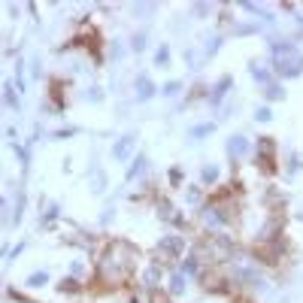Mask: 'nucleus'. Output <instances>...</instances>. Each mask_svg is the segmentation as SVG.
<instances>
[{"instance_id":"f257e3e1","label":"nucleus","mask_w":303,"mask_h":303,"mask_svg":"<svg viewBox=\"0 0 303 303\" xmlns=\"http://www.w3.org/2000/svg\"><path fill=\"white\" fill-rule=\"evenodd\" d=\"M137 261H140L137 246L125 243V240L109 243L103 249L100 261H97V285H103V288H122L134 276Z\"/></svg>"},{"instance_id":"f03ea898","label":"nucleus","mask_w":303,"mask_h":303,"mask_svg":"<svg viewBox=\"0 0 303 303\" xmlns=\"http://www.w3.org/2000/svg\"><path fill=\"white\" fill-rule=\"evenodd\" d=\"M273 67L279 76L294 79V76L303 73V52L294 43H279V46H273Z\"/></svg>"},{"instance_id":"7ed1b4c3","label":"nucleus","mask_w":303,"mask_h":303,"mask_svg":"<svg viewBox=\"0 0 303 303\" xmlns=\"http://www.w3.org/2000/svg\"><path fill=\"white\" fill-rule=\"evenodd\" d=\"M258 167L264 173H276V140L273 137H261L258 143Z\"/></svg>"},{"instance_id":"20e7f679","label":"nucleus","mask_w":303,"mask_h":303,"mask_svg":"<svg viewBox=\"0 0 303 303\" xmlns=\"http://www.w3.org/2000/svg\"><path fill=\"white\" fill-rule=\"evenodd\" d=\"M282 249H285V240H282V237H279V240H261V243L255 246V255H258L264 264H279Z\"/></svg>"},{"instance_id":"39448f33","label":"nucleus","mask_w":303,"mask_h":303,"mask_svg":"<svg viewBox=\"0 0 303 303\" xmlns=\"http://www.w3.org/2000/svg\"><path fill=\"white\" fill-rule=\"evenodd\" d=\"M73 46H85L88 52H94V61H100V33H97V30H88V33L73 36Z\"/></svg>"},{"instance_id":"423d86ee","label":"nucleus","mask_w":303,"mask_h":303,"mask_svg":"<svg viewBox=\"0 0 303 303\" xmlns=\"http://www.w3.org/2000/svg\"><path fill=\"white\" fill-rule=\"evenodd\" d=\"M200 285H203L206 291H215V294H218V291H227V279H224L218 270H203V273H200Z\"/></svg>"},{"instance_id":"0eeeda50","label":"nucleus","mask_w":303,"mask_h":303,"mask_svg":"<svg viewBox=\"0 0 303 303\" xmlns=\"http://www.w3.org/2000/svg\"><path fill=\"white\" fill-rule=\"evenodd\" d=\"M182 249H185V240H182V237H176V234H170V237H164V240H161V255H164V258H170V261H173V258H179V255H182Z\"/></svg>"},{"instance_id":"6e6552de","label":"nucleus","mask_w":303,"mask_h":303,"mask_svg":"<svg viewBox=\"0 0 303 303\" xmlns=\"http://www.w3.org/2000/svg\"><path fill=\"white\" fill-rule=\"evenodd\" d=\"M134 146H137V137H122L116 146H112V158H116V161H128L131 158V152H134Z\"/></svg>"},{"instance_id":"1a4fd4ad","label":"nucleus","mask_w":303,"mask_h":303,"mask_svg":"<svg viewBox=\"0 0 303 303\" xmlns=\"http://www.w3.org/2000/svg\"><path fill=\"white\" fill-rule=\"evenodd\" d=\"M246 152H249V140L243 134H234L231 140H227V155H231V158H243Z\"/></svg>"},{"instance_id":"9d476101","label":"nucleus","mask_w":303,"mask_h":303,"mask_svg":"<svg viewBox=\"0 0 303 303\" xmlns=\"http://www.w3.org/2000/svg\"><path fill=\"white\" fill-rule=\"evenodd\" d=\"M155 97V85H152L149 76H140L137 79V100H152Z\"/></svg>"},{"instance_id":"9b49d317","label":"nucleus","mask_w":303,"mask_h":303,"mask_svg":"<svg viewBox=\"0 0 303 303\" xmlns=\"http://www.w3.org/2000/svg\"><path fill=\"white\" fill-rule=\"evenodd\" d=\"M158 215L167 218V221H173V224H185V218L176 215V206H173L170 200H161V203H158Z\"/></svg>"},{"instance_id":"f8f14e48","label":"nucleus","mask_w":303,"mask_h":303,"mask_svg":"<svg viewBox=\"0 0 303 303\" xmlns=\"http://www.w3.org/2000/svg\"><path fill=\"white\" fill-rule=\"evenodd\" d=\"M227 88H231V76H221V79H218V85H215V88H212V94H209V100H212V106L224 100V94H227Z\"/></svg>"},{"instance_id":"ddd939ff","label":"nucleus","mask_w":303,"mask_h":303,"mask_svg":"<svg viewBox=\"0 0 303 303\" xmlns=\"http://www.w3.org/2000/svg\"><path fill=\"white\" fill-rule=\"evenodd\" d=\"M88 185H91V191H94V194H103V191H106V173H103L100 167H94V173H91Z\"/></svg>"},{"instance_id":"4468645a","label":"nucleus","mask_w":303,"mask_h":303,"mask_svg":"<svg viewBox=\"0 0 303 303\" xmlns=\"http://www.w3.org/2000/svg\"><path fill=\"white\" fill-rule=\"evenodd\" d=\"M200 182H203V185H215V182H218V167H215V164H206V167L200 170Z\"/></svg>"},{"instance_id":"2eb2a0df","label":"nucleus","mask_w":303,"mask_h":303,"mask_svg":"<svg viewBox=\"0 0 303 303\" xmlns=\"http://www.w3.org/2000/svg\"><path fill=\"white\" fill-rule=\"evenodd\" d=\"M197 267H200V261H197L194 255H188V258L182 261V270H179V273H182V276H194V273H197Z\"/></svg>"},{"instance_id":"dca6fc26","label":"nucleus","mask_w":303,"mask_h":303,"mask_svg":"<svg viewBox=\"0 0 303 303\" xmlns=\"http://www.w3.org/2000/svg\"><path fill=\"white\" fill-rule=\"evenodd\" d=\"M46 282H49V273L46 270H36V273L27 276V288H43Z\"/></svg>"},{"instance_id":"f3484780","label":"nucleus","mask_w":303,"mask_h":303,"mask_svg":"<svg viewBox=\"0 0 303 303\" xmlns=\"http://www.w3.org/2000/svg\"><path fill=\"white\" fill-rule=\"evenodd\" d=\"M58 291H61V294H79V291H82V285L76 282V279H61Z\"/></svg>"},{"instance_id":"a211bd4d","label":"nucleus","mask_w":303,"mask_h":303,"mask_svg":"<svg viewBox=\"0 0 303 303\" xmlns=\"http://www.w3.org/2000/svg\"><path fill=\"white\" fill-rule=\"evenodd\" d=\"M167 64H170V46L164 43V46L155 52V67H167Z\"/></svg>"},{"instance_id":"6ab92c4d","label":"nucleus","mask_w":303,"mask_h":303,"mask_svg":"<svg viewBox=\"0 0 303 303\" xmlns=\"http://www.w3.org/2000/svg\"><path fill=\"white\" fill-rule=\"evenodd\" d=\"M264 97H267V100H282L285 97V91H282V85H267V88H264Z\"/></svg>"},{"instance_id":"aec40b11","label":"nucleus","mask_w":303,"mask_h":303,"mask_svg":"<svg viewBox=\"0 0 303 303\" xmlns=\"http://www.w3.org/2000/svg\"><path fill=\"white\" fill-rule=\"evenodd\" d=\"M170 291H173V294H182V291H185V276H182V273H173V279H170Z\"/></svg>"},{"instance_id":"412c9836","label":"nucleus","mask_w":303,"mask_h":303,"mask_svg":"<svg viewBox=\"0 0 303 303\" xmlns=\"http://www.w3.org/2000/svg\"><path fill=\"white\" fill-rule=\"evenodd\" d=\"M3 100H6V106H9V109H18V100H15L12 85H3Z\"/></svg>"},{"instance_id":"4be33fe9","label":"nucleus","mask_w":303,"mask_h":303,"mask_svg":"<svg viewBox=\"0 0 303 303\" xmlns=\"http://www.w3.org/2000/svg\"><path fill=\"white\" fill-rule=\"evenodd\" d=\"M215 131V125L209 122V125H197V128H191V137L194 140H200V137H206V134H212Z\"/></svg>"},{"instance_id":"5701e85b","label":"nucleus","mask_w":303,"mask_h":303,"mask_svg":"<svg viewBox=\"0 0 303 303\" xmlns=\"http://www.w3.org/2000/svg\"><path fill=\"white\" fill-rule=\"evenodd\" d=\"M143 170H146V158H143V155H140V158H137V161H134V167H131V170H128V179H137V176H140V173H143Z\"/></svg>"},{"instance_id":"b1692460","label":"nucleus","mask_w":303,"mask_h":303,"mask_svg":"<svg viewBox=\"0 0 303 303\" xmlns=\"http://www.w3.org/2000/svg\"><path fill=\"white\" fill-rule=\"evenodd\" d=\"M158 273H161L158 264H152V267L146 270V276H143V282H146V285H155V282H158Z\"/></svg>"},{"instance_id":"393cba45","label":"nucleus","mask_w":303,"mask_h":303,"mask_svg":"<svg viewBox=\"0 0 303 303\" xmlns=\"http://www.w3.org/2000/svg\"><path fill=\"white\" fill-rule=\"evenodd\" d=\"M255 119H258V122H270V119H273L270 106H258V109H255Z\"/></svg>"},{"instance_id":"a878e982","label":"nucleus","mask_w":303,"mask_h":303,"mask_svg":"<svg viewBox=\"0 0 303 303\" xmlns=\"http://www.w3.org/2000/svg\"><path fill=\"white\" fill-rule=\"evenodd\" d=\"M179 91H182V85H179V82H167V85H164V97H176Z\"/></svg>"},{"instance_id":"bb28decb","label":"nucleus","mask_w":303,"mask_h":303,"mask_svg":"<svg viewBox=\"0 0 303 303\" xmlns=\"http://www.w3.org/2000/svg\"><path fill=\"white\" fill-rule=\"evenodd\" d=\"M131 49H134V52H143V49H146V36H143V33H137V36H134Z\"/></svg>"},{"instance_id":"cd10ccee","label":"nucleus","mask_w":303,"mask_h":303,"mask_svg":"<svg viewBox=\"0 0 303 303\" xmlns=\"http://www.w3.org/2000/svg\"><path fill=\"white\" fill-rule=\"evenodd\" d=\"M55 218H58V206H52V209H49V212H46V218H43V224H46V227H49V224H52V221H55Z\"/></svg>"},{"instance_id":"c85d7f7f","label":"nucleus","mask_w":303,"mask_h":303,"mask_svg":"<svg viewBox=\"0 0 303 303\" xmlns=\"http://www.w3.org/2000/svg\"><path fill=\"white\" fill-rule=\"evenodd\" d=\"M85 97H88L91 103H97V100H103V94H100V88H91V91H88Z\"/></svg>"},{"instance_id":"c756f323","label":"nucleus","mask_w":303,"mask_h":303,"mask_svg":"<svg viewBox=\"0 0 303 303\" xmlns=\"http://www.w3.org/2000/svg\"><path fill=\"white\" fill-rule=\"evenodd\" d=\"M200 200V191H197V188H191V191H188V203H197Z\"/></svg>"},{"instance_id":"7c9ffc66","label":"nucleus","mask_w":303,"mask_h":303,"mask_svg":"<svg viewBox=\"0 0 303 303\" xmlns=\"http://www.w3.org/2000/svg\"><path fill=\"white\" fill-rule=\"evenodd\" d=\"M73 134H76V131H73V128H67V131H58V134H55V140H67V137H73Z\"/></svg>"},{"instance_id":"2f4dec72","label":"nucleus","mask_w":303,"mask_h":303,"mask_svg":"<svg viewBox=\"0 0 303 303\" xmlns=\"http://www.w3.org/2000/svg\"><path fill=\"white\" fill-rule=\"evenodd\" d=\"M170 182L179 185V182H182V170H170Z\"/></svg>"},{"instance_id":"473e14b6","label":"nucleus","mask_w":303,"mask_h":303,"mask_svg":"<svg viewBox=\"0 0 303 303\" xmlns=\"http://www.w3.org/2000/svg\"><path fill=\"white\" fill-rule=\"evenodd\" d=\"M234 303H252V300H246V297H240V300H234Z\"/></svg>"},{"instance_id":"72a5a7b5","label":"nucleus","mask_w":303,"mask_h":303,"mask_svg":"<svg viewBox=\"0 0 303 303\" xmlns=\"http://www.w3.org/2000/svg\"><path fill=\"white\" fill-rule=\"evenodd\" d=\"M155 303H161V297H158V294H155ZM164 303H167V300H164Z\"/></svg>"},{"instance_id":"f704fd0d","label":"nucleus","mask_w":303,"mask_h":303,"mask_svg":"<svg viewBox=\"0 0 303 303\" xmlns=\"http://www.w3.org/2000/svg\"><path fill=\"white\" fill-rule=\"evenodd\" d=\"M300 221H303V212H300Z\"/></svg>"}]
</instances>
